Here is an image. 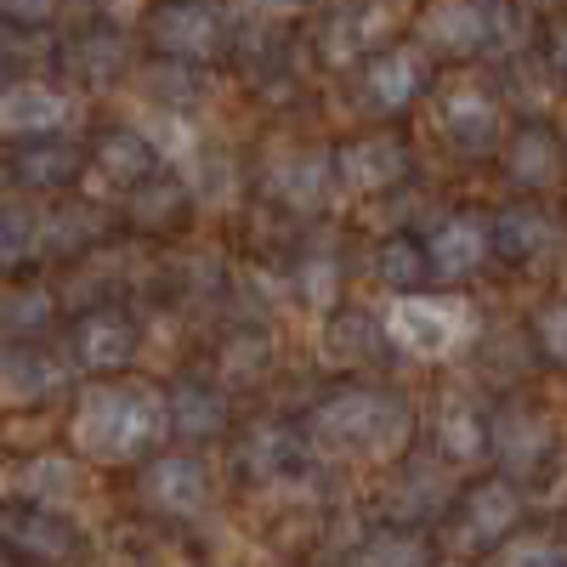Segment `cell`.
Masks as SVG:
<instances>
[{
  "label": "cell",
  "mask_w": 567,
  "mask_h": 567,
  "mask_svg": "<svg viewBox=\"0 0 567 567\" xmlns=\"http://www.w3.org/2000/svg\"><path fill=\"white\" fill-rule=\"evenodd\" d=\"M165 425H171V409L159 403L154 386H91L69 420V437L80 454L120 465V460H136Z\"/></svg>",
  "instance_id": "1"
},
{
  "label": "cell",
  "mask_w": 567,
  "mask_h": 567,
  "mask_svg": "<svg viewBox=\"0 0 567 567\" xmlns=\"http://www.w3.org/2000/svg\"><path fill=\"white\" fill-rule=\"evenodd\" d=\"M409 432H414V420H409L403 398L374 392V386H347L329 403H318V414H312V437L352 460H386L409 443Z\"/></svg>",
  "instance_id": "2"
},
{
  "label": "cell",
  "mask_w": 567,
  "mask_h": 567,
  "mask_svg": "<svg viewBox=\"0 0 567 567\" xmlns=\"http://www.w3.org/2000/svg\"><path fill=\"white\" fill-rule=\"evenodd\" d=\"M420 34L432 52L471 58V52H488V45L523 40V18H516L505 0H443V7L425 12Z\"/></svg>",
  "instance_id": "3"
},
{
  "label": "cell",
  "mask_w": 567,
  "mask_h": 567,
  "mask_svg": "<svg viewBox=\"0 0 567 567\" xmlns=\"http://www.w3.org/2000/svg\"><path fill=\"white\" fill-rule=\"evenodd\" d=\"M465 329H471V312H465L460 301H449V296H409V301H398L392 318H386V336H392L403 352H414V358H443V352H454V347L465 341Z\"/></svg>",
  "instance_id": "4"
},
{
  "label": "cell",
  "mask_w": 567,
  "mask_h": 567,
  "mask_svg": "<svg viewBox=\"0 0 567 567\" xmlns=\"http://www.w3.org/2000/svg\"><path fill=\"white\" fill-rule=\"evenodd\" d=\"M403 23V0H341L323 23V58L329 63H358L381 52V40Z\"/></svg>",
  "instance_id": "5"
},
{
  "label": "cell",
  "mask_w": 567,
  "mask_h": 567,
  "mask_svg": "<svg viewBox=\"0 0 567 567\" xmlns=\"http://www.w3.org/2000/svg\"><path fill=\"white\" fill-rule=\"evenodd\" d=\"M148 40H154V52L176 63H210L221 52V18L205 0H165L148 18Z\"/></svg>",
  "instance_id": "6"
},
{
  "label": "cell",
  "mask_w": 567,
  "mask_h": 567,
  "mask_svg": "<svg viewBox=\"0 0 567 567\" xmlns=\"http://www.w3.org/2000/svg\"><path fill=\"white\" fill-rule=\"evenodd\" d=\"M516 523H523V494L516 483H483L460 499V516H454V545L460 550H488L499 545Z\"/></svg>",
  "instance_id": "7"
},
{
  "label": "cell",
  "mask_w": 567,
  "mask_h": 567,
  "mask_svg": "<svg viewBox=\"0 0 567 567\" xmlns=\"http://www.w3.org/2000/svg\"><path fill=\"white\" fill-rule=\"evenodd\" d=\"M142 499L165 516H194L210 499V471L199 454H159L142 471Z\"/></svg>",
  "instance_id": "8"
},
{
  "label": "cell",
  "mask_w": 567,
  "mask_h": 567,
  "mask_svg": "<svg viewBox=\"0 0 567 567\" xmlns=\"http://www.w3.org/2000/svg\"><path fill=\"white\" fill-rule=\"evenodd\" d=\"M336 176H341L347 187H358V194H381V187L403 182V176H409V148H403V136L374 131V136L347 142V148L336 154Z\"/></svg>",
  "instance_id": "9"
},
{
  "label": "cell",
  "mask_w": 567,
  "mask_h": 567,
  "mask_svg": "<svg viewBox=\"0 0 567 567\" xmlns=\"http://www.w3.org/2000/svg\"><path fill=\"white\" fill-rule=\"evenodd\" d=\"M437 120H443V136L460 154H488L499 142V103L483 85H449L443 103H437Z\"/></svg>",
  "instance_id": "10"
},
{
  "label": "cell",
  "mask_w": 567,
  "mask_h": 567,
  "mask_svg": "<svg viewBox=\"0 0 567 567\" xmlns=\"http://www.w3.org/2000/svg\"><path fill=\"white\" fill-rule=\"evenodd\" d=\"M0 545H12L23 561H69L80 550L74 528L58 511L29 505V511H0Z\"/></svg>",
  "instance_id": "11"
},
{
  "label": "cell",
  "mask_w": 567,
  "mask_h": 567,
  "mask_svg": "<svg viewBox=\"0 0 567 567\" xmlns=\"http://www.w3.org/2000/svg\"><path fill=\"white\" fill-rule=\"evenodd\" d=\"M425 74H432V63H425L420 45H392V52L369 58L363 97H369V109L398 114V109H409V103L420 97V91H425Z\"/></svg>",
  "instance_id": "12"
},
{
  "label": "cell",
  "mask_w": 567,
  "mask_h": 567,
  "mask_svg": "<svg viewBox=\"0 0 567 567\" xmlns=\"http://www.w3.org/2000/svg\"><path fill=\"white\" fill-rule=\"evenodd\" d=\"M267 187L290 205V210H318L336 187V154H318V148H290L278 154L267 171Z\"/></svg>",
  "instance_id": "13"
},
{
  "label": "cell",
  "mask_w": 567,
  "mask_h": 567,
  "mask_svg": "<svg viewBox=\"0 0 567 567\" xmlns=\"http://www.w3.org/2000/svg\"><path fill=\"white\" fill-rule=\"evenodd\" d=\"M74 114V103L63 97V91L40 85V80H23L12 91H0V131L7 136H52L63 131Z\"/></svg>",
  "instance_id": "14"
},
{
  "label": "cell",
  "mask_w": 567,
  "mask_h": 567,
  "mask_svg": "<svg viewBox=\"0 0 567 567\" xmlns=\"http://www.w3.org/2000/svg\"><path fill=\"white\" fill-rule=\"evenodd\" d=\"M74 358L85 363V369H97V374H109V369H125L131 358H136V323L125 318V312H85L80 323H74Z\"/></svg>",
  "instance_id": "15"
},
{
  "label": "cell",
  "mask_w": 567,
  "mask_h": 567,
  "mask_svg": "<svg viewBox=\"0 0 567 567\" xmlns=\"http://www.w3.org/2000/svg\"><path fill=\"white\" fill-rule=\"evenodd\" d=\"M494 250V227H483L477 216H449L437 221V233L425 239V256H432V272L437 278H465L477 272Z\"/></svg>",
  "instance_id": "16"
},
{
  "label": "cell",
  "mask_w": 567,
  "mask_h": 567,
  "mask_svg": "<svg viewBox=\"0 0 567 567\" xmlns=\"http://www.w3.org/2000/svg\"><path fill=\"white\" fill-rule=\"evenodd\" d=\"M494 454L511 477H534L550 454V420H539L528 409H505L494 420Z\"/></svg>",
  "instance_id": "17"
},
{
  "label": "cell",
  "mask_w": 567,
  "mask_h": 567,
  "mask_svg": "<svg viewBox=\"0 0 567 567\" xmlns=\"http://www.w3.org/2000/svg\"><path fill=\"white\" fill-rule=\"evenodd\" d=\"M58 381L63 369L34 347H0V403H40L45 392H58Z\"/></svg>",
  "instance_id": "18"
},
{
  "label": "cell",
  "mask_w": 567,
  "mask_h": 567,
  "mask_svg": "<svg viewBox=\"0 0 567 567\" xmlns=\"http://www.w3.org/2000/svg\"><path fill=\"white\" fill-rule=\"evenodd\" d=\"M159 165V148L142 131H109L97 142V176L109 187H136V182H148Z\"/></svg>",
  "instance_id": "19"
},
{
  "label": "cell",
  "mask_w": 567,
  "mask_h": 567,
  "mask_svg": "<svg viewBox=\"0 0 567 567\" xmlns=\"http://www.w3.org/2000/svg\"><path fill=\"white\" fill-rule=\"evenodd\" d=\"M245 471L256 483H290L301 471V437L284 425H256L245 437Z\"/></svg>",
  "instance_id": "20"
},
{
  "label": "cell",
  "mask_w": 567,
  "mask_h": 567,
  "mask_svg": "<svg viewBox=\"0 0 567 567\" xmlns=\"http://www.w3.org/2000/svg\"><path fill=\"white\" fill-rule=\"evenodd\" d=\"M437 443L449 460H483L494 449V425L483 420V409L471 398H449L437 414Z\"/></svg>",
  "instance_id": "21"
},
{
  "label": "cell",
  "mask_w": 567,
  "mask_h": 567,
  "mask_svg": "<svg viewBox=\"0 0 567 567\" xmlns=\"http://www.w3.org/2000/svg\"><path fill=\"white\" fill-rule=\"evenodd\" d=\"M171 425L182 437H221L227 432V398L205 381H182L171 392Z\"/></svg>",
  "instance_id": "22"
},
{
  "label": "cell",
  "mask_w": 567,
  "mask_h": 567,
  "mask_svg": "<svg viewBox=\"0 0 567 567\" xmlns=\"http://www.w3.org/2000/svg\"><path fill=\"white\" fill-rule=\"evenodd\" d=\"M556 165H561V148H556V136L528 125V131H516V142L505 148V176L516 187H550L556 182Z\"/></svg>",
  "instance_id": "23"
},
{
  "label": "cell",
  "mask_w": 567,
  "mask_h": 567,
  "mask_svg": "<svg viewBox=\"0 0 567 567\" xmlns=\"http://www.w3.org/2000/svg\"><path fill=\"white\" fill-rule=\"evenodd\" d=\"M18 494H23L29 505L58 511V505H69V499L80 494V465L63 460V454H40V460H29V465L18 471Z\"/></svg>",
  "instance_id": "24"
},
{
  "label": "cell",
  "mask_w": 567,
  "mask_h": 567,
  "mask_svg": "<svg viewBox=\"0 0 567 567\" xmlns=\"http://www.w3.org/2000/svg\"><path fill=\"white\" fill-rule=\"evenodd\" d=\"M74 171H80V154L69 148V142H52V136L23 142L18 159H12V176H18L23 187H63Z\"/></svg>",
  "instance_id": "25"
},
{
  "label": "cell",
  "mask_w": 567,
  "mask_h": 567,
  "mask_svg": "<svg viewBox=\"0 0 567 567\" xmlns=\"http://www.w3.org/2000/svg\"><path fill=\"white\" fill-rule=\"evenodd\" d=\"M550 245H556L550 216H539V210H528V205H516V210H505V216L494 221V250L511 256V261H534V256H545Z\"/></svg>",
  "instance_id": "26"
},
{
  "label": "cell",
  "mask_w": 567,
  "mask_h": 567,
  "mask_svg": "<svg viewBox=\"0 0 567 567\" xmlns=\"http://www.w3.org/2000/svg\"><path fill=\"white\" fill-rule=\"evenodd\" d=\"M182 210H187V187L171 171H154L148 182L131 187V221L136 227H171V221H182Z\"/></svg>",
  "instance_id": "27"
},
{
  "label": "cell",
  "mask_w": 567,
  "mask_h": 567,
  "mask_svg": "<svg viewBox=\"0 0 567 567\" xmlns=\"http://www.w3.org/2000/svg\"><path fill=\"white\" fill-rule=\"evenodd\" d=\"M425 272H432V256H425V245H414V239H386L381 250H374V278H381L386 290L414 296L425 284Z\"/></svg>",
  "instance_id": "28"
},
{
  "label": "cell",
  "mask_w": 567,
  "mask_h": 567,
  "mask_svg": "<svg viewBox=\"0 0 567 567\" xmlns=\"http://www.w3.org/2000/svg\"><path fill=\"white\" fill-rule=\"evenodd\" d=\"M91 239H97V216H91L85 205L58 210V216L40 221V256H74V250H85Z\"/></svg>",
  "instance_id": "29"
},
{
  "label": "cell",
  "mask_w": 567,
  "mask_h": 567,
  "mask_svg": "<svg viewBox=\"0 0 567 567\" xmlns=\"http://www.w3.org/2000/svg\"><path fill=\"white\" fill-rule=\"evenodd\" d=\"M323 341H329L323 352L336 363H363V358H374V347H381V329H374V318H363V312H341L336 323H329Z\"/></svg>",
  "instance_id": "30"
},
{
  "label": "cell",
  "mask_w": 567,
  "mask_h": 567,
  "mask_svg": "<svg viewBox=\"0 0 567 567\" xmlns=\"http://www.w3.org/2000/svg\"><path fill=\"white\" fill-rule=\"evenodd\" d=\"M52 296L45 290H7L0 296V329L7 336H40L45 323H52Z\"/></svg>",
  "instance_id": "31"
},
{
  "label": "cell",
  "mask_w": 567,
  "mask_h": 567,
  "mask_svg": "<svg viewBox=\"0 0 567 567\" xmlns=\"http://www.w3.org/2000/svg\"><path fill=\"white\" fill-rule=\"evenodd\" d=\"M358 567H432V550L414 534H374L358 550Z\"/></svg>",
  "instance_id": "32"
},
{
  "label": "cell",
  "mask_w": 567,
  "mask_h": 567,
  "mask_svg": "<svg viewBox=\"0 0 567 567\" xmlns=\"http://www.w3.org/2000/svg\"><path fill=\"white\" fill-rule=\"evenodd\" d=\"M40 256V221L23 210H0V267H18Z\"/></svg>",
  "instance_id": "33"
},
{
  "label": "cell",
  "mask_w": 567,
  "mask_h": 567,
  "mask_svg": "<svg viewBox=\"0 0 567 567\" xmlns=\"http://www.w3.org/2000/svg\"><path fill=\"white\" fill-rule=\"evenodd\" d=\"M296 284H301V296H307L312 307H329V301H336V290H341V261L329 256V250H312V256L296 267Z\"/></svg>",
  "instance_id": "34"
},
{
  "label": "cell",
  "mask_w": 567,
  "mask_h": 567,
  "mask_svg": "<svg viewBox=\"0 0 567 567\" xmlns=\"http://www.w3.org/2000/svg\"><path fill=\"white\" fill-rule=\"evenodd\" d=\"M80 74H91V80H103V74H114L120 63H125V40L120 34H91V40H80Z\"/></svg>",
  "instance_id": "35"
},
{
  "label": "cell",
  "mask_w": 567,
  "mask_h": 567,
  "mask_svg": "<svg viewBox=\"0 0 567 567\" xmlns=\"http://www.w3.org/2000/svg\"><path fill=\"white\" fill-rule=\"evenodd\" d=\"M499 567H567V550L550 545V539H516L499 556Z\"/></svg>",
  "instance_id": "36"
},
{
  "label": "cell",
  "mask_w": 567,
  "mask_h": 567,
  "mask_svg": "<svg viewBox=\"0 0 567 567\" xmlns=\"http://www.w3.org/2000/svg\"><path fill=\"white\" fill-rule=\"evenodd\" d=\"M539 347H545V358L567 363V307H545L539 312Z\"/></svg>",
  "instance_id": "37"
},
{
  "label": "cell",
  "mask_w": 567,
  "mask_h": 567,
  "mask_svg": "<svg viewBox=\"0 0 567 567\" xmlns=\"http://www.w3.org/2000/svg\"><path fill=\"white\" fill-rule=\"evenodd\" d=\"M0 12L18 18V23H45L58 12V0H0Z\"/></svg>",
  "instance_id": "38"
},
{
  "label": "cell",
  "mask_w": 567,
  "mask_h": 567,
  "mask_svg": "<svg viewBox=\"0 0 567 567\" xmlns=\"http://www.w3.org/2000/svg\"><path fill=\"white\" fill-rule=\"evenodd\" d=\"M556 63H561V74H567V29L556 34Z\"/></svg>",
  "instance_id": "39"
},
{
  "label": "cell",
  "mask_w": 567,
  "mask_h": 567,
  "mask_svg": "<svg viewBox=\"0 0 567 567\" xmlns=\"http://www.w3.org/2000/svg\"><path fill=\"white\" fill-rule=\"evenodd\" d=\"M267 7H301V0H267Z\"/></svg>",
  "instance_id": "40"
},
{
  "label": "cell",
  "mask_w": 567,
  "mask_h": 567,
  "mask_svg": "<svg viewBox=\"0 0 567 567\" xmlns=\"http://www.w3.org/2000/svg\"><path fill=\"white\" fill-rule=\"evenodd\" d=\"M0 567H7V561H0Z\"/></svg>",
  "instance_id": "41"
}]
</instances>
